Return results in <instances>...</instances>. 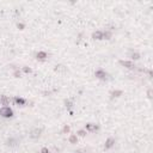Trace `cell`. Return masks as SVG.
<instances>
[{"label":"cell","instance_id":"1","mask_svg":"<svg viewBox=\"0 0 153 153\" xmlns=\"http://www.w3.org/2000/svg\"><path fill=\"white\" fill-rule=\"evenodd\" d=\"M0 114L5 117H10V116H12V110L10 108H2L0 110Z\"/></svg>","mask_w":153,"mask_h":153}]
</instances>
